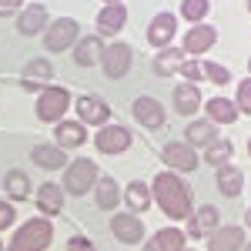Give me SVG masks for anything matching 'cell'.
<instances>
[{"label":"cell","instance_id":"cell-1","mask_svg":"<svg viewBox=\"0 0 251 251\" xmlns=\"http://www.w3.org/2000/svg\"><path fill=\"white\" fill-rule=\"evenodd\" d=\"M151 198L161 211L168 214L171 221H184L194 211V194L184 184V177L174 171H157L151 177Z\"/></svg>","mask_w":251,"mask_h":251},{"label":"cell","instance_id":"cell-2","mask_svg":"<svg viewBox=\"0 0 251 251\" xmlns=\"http://www.w3.org/2000/svg\"><path fill=\"white\" fill-rule=\"evenodd\" d=\"M54 241V221L50 218H27L24 225L14 228L10 241H7V251H47Z\"/></svg>","mask_w":251,"mask_h":251},{"label":"cell","instance_id":"cell-3","mask_svg":"<svg viewBox=\"0 0 251 251\" xmlns=\"http://www.w3.org/2000/svg\"><path fill=\"white\" fill-rule=\"evenodd\" d=\"M74 107V97H71V87L64 84H50L37 94V104H34V114L44 121V124H57L67 117V111Z\"/></svg>","mask_w":251,"mask_h":251},{"label":"cell","instance_id":"cell-4","mask_svg":"<svg viewBox=\"0 0 251 251\" xmlns=\"http://www.w3.org/2000/svg\"><path fill=\"white\" fill-rule=\"evenodd\" d=\"M97 177H100V171H97V164L91 161V157H74V161L64 168V181H60V188L71 194V198H84V194L94 191Z\"/></svg>","mask_w":251,"mask_h":251},{"label":"cell","instance_id":"cell-5","mask_svg":"<svg viewBox=\"0 0 251 251\" xmlns=\"http://www.w3.org/2000/svg\"><path fill=\"white\" fill-rule=\"evenodd\" d=\"M40 40H44L47 54H64V50H71L80 40V24L74 17H54L47 24V30H44Z\"/></svg>","mask_w":251,"mask_h":251},{"label":"cell","instance_id":"cell-6","mask_svg":"<svg viewBox=\"0 0 251 251\" xmlns=\"http://www.w3.org/2000/svg\"><path fill=\"white\" fill-rule=\"evenodd\" d=\"M131 64H134V47H131V44H124V40H111V44L104 47L100 67H104V77H107V80L127 77Z\"/></svg>","mask_w":251,"mask_h":251},{"label":"cell","instance_id":"cell-7","mask_svg":"<svg viewBox=\"0 0 251 251\" xmlns=\"http://www.w3.org/2000/svg\"><path fill=\"white\" fill-rule=\"evenodd\" d=\"M134 144V137H131V127L127 124H104V127H97V134H94V148L100 151V154H124L127 148Z\"/></svg>","mask_w":251,"mask_h":251},{"label":"cell","instance_id":"cell-8","mask_svg":"<svg viewBox=\"0 0 251 251\" xmlns=\"http://www.w3.org/2000/svg\"><path fill=\"white\" fill-rule=\"evenodd\" d=\"M161 161H164V168L174 174H191L198 171V164H201V157L194 151L191 144H184V141H168L164 148H161Z\"/></svg>","mask_w":251,"mask_h":251},{"label":"cell","instance_id":"cell-9","mask_svg":"<svg viewBox=\"0 0 251 251\" xmlns=\"http://www.w3.org/2000/svg\"><path fill=\"white\" fill-rule=\"evenodd\" d=\"M131 117H134L137 124L144 127V131H161L164 124H168V114H164V104L151 94H141L134 97V104H131Z\"/></svg>","mask_w":251,"mask_h":251},{"label":"cell","instance_id":"cell-10","mask_svg":"<svg viewBox=\"0 0 251 251\" xmlns=\"http://www.w3.org/2000/svg\"><path fill=\"white\" fill-rule=\"evenodd\" d=\"M54 84V64L47 57H30L24 67H20V87L30 91V94H40L44 87Z\"/></svg>","mask_w":251,"mask_h":251},{"label":"cell","instance_id":"cell-11","mask_svg":"<svg viewBox=\"0 0 251 251\" xmlns=\"http://www.w3.org/2000/svg\"><path fill=\"white\" fill-rule=\"evenodd\" d=\"M111 234H114V241L121 245H141L144 241V221H141V214H131V211H114L111 214Z\"/></svg>","mask_w":251,"mask_h":251},{"label":"cell","instance_id":"cell-12","mask_svg":"<svg viewBox=\"0 0 251 251\" xmlns=\"http://www.w3.org/2000/svg\"><path fill=\"white\" fill-rule=\"evenodd\" d=\"M74 111H77V121L87 124V127H104V124H111V104L100 100V97H94V94H80L77 100H74Z\"/></svg>","mask_w":251,"mask_h":251},{"label":"cell","instance_id":"cell-13","mask_svg":"<svg viewBox=\"0 0 251 251\" xmlns=\"http://www.w3.org/2000/svg\"><path fill=\"white\" fill-rule=\"evenodd\" d=\"M148 44L154 47V50H161V47H171V40L177 37V14H171V10H161V14H154L151 17V24H148Z\"/></svg>","mask_w":251,"mask_h":251},{"label":"cell","instance_id":"cell-14","mask_svg":"<svg viewBox=\"0 0 251 251\" xmlns=\"http://www.w3.org/2000/svg\"><path fill=\"white\" fill-rule=\"evenodd\" d=\"M245 245H248L245 225H218L208 234V248L204 251H245Z\"/></svg>","mask_w":251,"mask_h":251},{"label":"cell","instance_id":"cell-15","mask_svg":"<svg viewBox=\"0 0 251 251\" xmlns=\"http://www.w3.org/2000/svg\"><path fill=\"white\" fill-rule=\"evenodd\" d=\"M34 204H37V211L44 218H57L64 211V204H67V191L54 184V181H44L40 188H34Z\"/></svg>","mask_w":251,"mask_h":251},{"label":"cell","instance_id":"cell-16","mask_svg":"<svg viewBox=\"0 0 251 251\" xmlns=\"http://www.w3.org/2000/svg\"><path fill=\"white\" fill-rule=\"evenodd\" d=\"M214 44H218V30L211 24H194V27H188V37L181 40V50L188 57H204Z\"/></svg>","mask_w":251,"mask_h":251},{"label":"cell","instance_id":"cell-17","mask_svg":"<svg viewBox=\"0 0 251 251\" xmlns=\"http://www.w3.org/2000/svg\"><path fill=\"white\" fill-rule=\"evenodd\" d=\"M47 24H50L47 7H44V3H27L17 14V34L20 37H44Z\"/></svg>","mask_w":251,"mask_h":251},{"label":"cell","instance_id":"cell-18","mask_svg":"<svg viewBox=\"0 0 251 251\" xmlns=\"http://www.w3.org/2000/svg\"><path fill=\"white\" fill-rule=\"evenodd\" d=\"M184 221H188V231L184 234H188L191 241H198V238H208V234L221 225V211H218L214 204H201V208H194Z\"/></svg>","mask_w":251,"mask_h":251},{"label":"cell","instance_id":"cell-19","mask_svg":"<svg viewBox=\"0 0 251 251\" xmlns=\"http://www.w3.org/2000/svg\"><path fill=\"white\" fill-rule=\"evenodd\" d=\"M94 27L100 37H117L127 27V7L124 3H104L94 17Z\"/></svg>","mask_w":251,"mask_h":251},{"label":"cell","instance_id":"cell-20","mask_svg":"<svg viewBox=\"0 0 251 251\" xmlns=\"http://www.w3.org/2000/svg\"><path fill=\"white\" fill-rule=\"evenodd\" d=\"M30 161L37 164L40 171H64V168L71 164L67 151L57 148L54 141H40V144H34V148H30Z\"/></svg>","mask_w":251,"mask_h":251},{"label":"cell","instance_id":"cell-21","mask_svg":"<svg viewBox=\"0 0 251 251\" xmlns=\"http://www.w3.org/2000/svg\"><path fill=\"white\" fill-rule=\"evenodd\" d=\"M184 248H188V234H184V228H177V225H168V228H161L157 234L141 241V251H184Z\"/></svg>","mask_w":251,"mask_h":251},{"label":"cell","instance_id":"cell-22","mask_svg":"<svg viewBox=\"0 0 251 251\" xmlns=\"http://www.w3.org/2000/svg\"><path fill=\"white\" fill-rule=\"evenodd\" d=\"M104 37L100 34H80V40L71 47V54H74V64L77 67H97L100 57H104Z\"/></svg>","mask_w":251,"mask_h":251},{"label":"cell","instance_id":"cell-23","mask_svg":"<svg viewBox=\"0 0 251 251\" xmlns=\"http://www.w3.org/2000/svg\"><path fill=\"white\" fill-rule=\"evenodd\" d=\"M54 144L64 151H74L80 144H87V124H80L77 117H64L54 124Z\"/></svg>","mask_w":251,"mask_h":251},{"label":"cell","instance_id":"cell-24","mask_svg":"<svg viewBox=\"0 0 251 251\" xmlns=\"http://www.w3.org/2000/svg\"><path fill=\"white\" fill-rule=\"evenodd\" d=\"M171 100H174V111H177L181 117H194L198 111H201V104H204L201 87H198V84H188V80H181V84L171 91Z\"/></svg>","mask_w":251,"mask_h":251},{"label":"cell","instance_id":"cell-25","mask_svg":"<svg viewBox=\"0 0 251 251\" xmlns=\"http://www.w3.org/2000/svg\"><path fill=\"white\" fill-rule=\"evenodd\" d=\"M188 60V54L181 50V47H161L151 60V71H154V77H174L177 71H181V64Z\"/></svg>","mask_w":251,"mask_h":251},{"label":"cell","instance_id":"cell-26","mask_svg":"<svg viewBox=\"0 0 251 251\" xmlns=\"http://www.w3.org/2000/svg\"><path fill=\"white\" fill-rule=\"evenodd\" d=\"M214 141H218V124L208 121V117H194L191 124L184 127V144H191L194 151L198 148H208Z\"/></svg>","mask_w":251,"mask_h":251},{"label":"cell","instance_id":"cell-27","mask_svg":"<svg viewBox=\"0 0 251 251\" xmlns=\"http://www.w3.org/2000/svg\"><path fill=\"white\" fill-rule=\"evenodd\" d=\"M214 184H218V191L225 198H241V191H245V171L234 168V164H221V168H214Z\"/></svg>","mask_w":251,"mask_h":251},{"label":"cell","instance_id":"cell-28","mask_svg":"<svg viewBox=\"0 0 251 251\" xmlns=\"http://www.w3.org/2000/svg\"><path fill=\"white\" fill-rule=\"evenodd\" d=\"M3 194H7V201H27L30 194H34V181H30V174L20 171V168H10V171L3 174Z\"/></svg>","mask_w":251,"mask_h":251},{"label":"cell","instance_id":"cell-29","mask_svg":"<svg viewBox=\"0 0 251 251\" xmlns=\"http://www.w3.org/2000/svg\"><path fill=\"white\" fill-rule=\"evenodd\" d=\"M91 198H94V204L100 211H114L117 204H121V184H117L111 174H100L94 191H91Z\"/></svg>","mask_w":251,"mask_h":251},{"label":"cell","instance_id":"cell-30","mask_svg":"<svg viewBox=\"0 0 251 251\" xmlns=\"http://www.w3.org/2000/svg\"><path fill=\"white\" fill-rule=\"evenodd\" d=\"M121 201L127 204V211H131V214H144L151 204H154V198H151V184H144V181H131L127 188H121Z\"/></svg>","mask_w":251,"mask_h":251},{"label":"cell","instance_id":"cell-31","mask_svg":"<svg viewBox=\"0 0 251 251\" xmlns=\"http://www.w3.org/2000/svg\"><path fill=\"white\" fill-rule=\"evenodd\" d=\"M201 111H204V114H208V121H214L218 127H221V124H234V121L241 117L231 97H221V94H214L211 100H204V104H201Z\"/></svg>","mask_w":251,"mask_h":251},{"label":"cell","instance_id":"cell-32","mask_svg":"<svg viewBox=\"0 0 251 251\" xmlns=\"http://www.w3.org/2000/svg\"><path fill=\"white\" fill-rule=\"evenodd\" d=\"M231 157H234V144L228 141V137H218L214 144H208V148H204V161H208L211 168L231 164Z\"/></svg>","mask_w":251,"mask_h":251},{"label":"cell","instance_id":"cell-33","mask_svg":"<svg viewBox=\"0 0 251 251\" xmlns=\"http://www.w3.org/2000/svg\"><path fill=\"white\" fill-rule=\"evenodd\" d=\"M177 10H181V17L194 27V24H204V17L211 14V0H181Z\"/></svg>","mask_w":251,"mask_h":251},{"label":"cell","instance_id":"cell-34","mask_svg":"<svg viewBox=\"0 0 251 251\" xmlns=\"http://www.w3.org/2000/svg\"><path fill=\"white\" fill-rule=\"evenodd\" d=\"M201 71H204V80H211L218 87H228L234 80V74L225 67V64H214V60H201Z\"/></svg>","mask_w":251,"mask_h":251},{"label":"cell","instance_id":"cell-35","mask_svg":"<svg viewBox=\"0 0 251 251\" xmlns=\"http://www.w3.org/2000/svg\"><path fill=\"white\" fill-rule=\"evenodd\" d=\"M234 107H238V114H248L251 117V77H245L238 84V91H234Z\"/></svg>","mask_w":251,"mask_h":251},{"label":"cell","instance_id":"cell-36","mask_svg":"<svg viewBox=\"0 0 251 251\" xmlns=\"http://www.w3.org/2000/svg\"><path fill=\"white\" fill-rule=\"evenodd\" d=\"M17 225V208H14V201H7V198H0V234L10 231Z\"/></svg>","mask_w":251,"mask_h":251},{"label":"cell","instance_id":"cell-37","mask_svg":"<svg viewBox=\"0 0 251 251\" xmlns=\"http://www.w3.org/2000/svg\"><path fill=\"white\" fill-rule=\"evenodd\" d=\"M177 74H181V77L188 80V84H201V80H204V71H201V60H194V57H188V60H184Z\"/></svg>","mask_w":251,"mask_h":251},{"label":"cell","instance_id":"cell-38","mask_svg":"<svg viewBox=\"0 0 251 251\" xmlns=\"http://www.w3.org/2000/svg\"><path fill=\"white\" fill-rule=\"evenodd\" d=\"M67 251H97L94 241L87 238V234H71L67 238Z\"/></svg>","mask_w":251,"mask_h":251},{"label":"cell","instance_id":"cell-39","mask_svg":"<svg viewBox=\"0 0 251 251\" xmlns=\"http://www.w3.org/2000/svg\"><path fill=\"white\" fill-rule=\"evenodd\" d=\"M24 10V0H0V17H17Z\"/></svg>","mask_w":251,"mask_h":251},{"label":"cell","instance_id":"cell-40","mask_svg":"<svg viewBox=\"0 0 251 251\" xmlns=\"http://www.w3.org/2000/svg\"><path fill=\"white\" fill-rule=\"evenodd\" d=\"M245 228H251V208L245 211Z\"/></svg>","mask_w":251,"mask_h":251},{"label":"cell","instance_id":"cell-41","mask_svg":"<svg viewBox=\"0 0 251 251\" xmlns=\"http://www.w3.org/2000/svg\"><path fill=\"white\" fill-rule=\"evenodd\" d=\"M245 10H248V14H251V0H245Z\"/></svg>","mask_w":251,"mask_h":251},{"label":"cell","instance_id":"cell-42","mask_svg":"<svg viewBox=\"0 0 251 251\" xmlns=\"http://www.w3.org/2000/svg\"><path fill=\"white\" fill-rule=\"evenodd\" d=\"M100 3H121V0H100Z\"/></svg>","mask_w":251,"mask_h":251},{"label":"cell","instance_id":"cell-43","mask_svg":"<svg viewBox=\"0 0 251 251\" xmlns=\"http://www.w3.org/2000/svg\"><path fill=\"white\" fill-rule=\"evenodd\" d=\"M248 157H251V137H248Z\"/></svg>","mask_w":251,"mask_h":251},{"label":"cell","instance_id":"cell-44","mask_svg":"<svg viewBox=\"0 0 251 251\" xmlns=\"http://www.w3.org/2000/svg\"><path fill=\"white\" fill-rule=\"evenodd\" d=\"M0 251H7V245H3V241H0Z\"/></svg>","mask_w":251,"mask_h":251},{"label":"cell","instance_id":"cell-45","mask_svg":"<svg viewBox=\"0 0 251 251\" xmlns=\"http://www.w3.org/2000/svg\"><path fill=\"white\" fill-rule=\"evenodd\" d=\"M245 251H251V241H248V245H245Z\"/></svg>","mask_w":251,"mask_h":251},{"label":"cell","instance_id":"cell-46","mask_svg":"<svg viewBox=\"0 0 251 251\" xmlns=\"http://www.w3.org/2000/svg\"><path fill=\"white\" fill-rule=\"evenodd\" d=\"M248 74H251V57H248Z\"/></svg>","mask_w":251,"mask_h":251},{"label":"cell","instance_id":"cell-47","mask_svg":"<svg viewBox=\"0 0 251 251\" xmlns=\"http://www.w3.org/2000/svg\"><path fill=\"white\" fill-rule=\"evenodd\" d=\"M184 251H194V248H184Z\"/></svg>","mask_w":251,"mask_h":251}]
</instances>
